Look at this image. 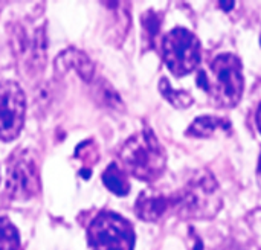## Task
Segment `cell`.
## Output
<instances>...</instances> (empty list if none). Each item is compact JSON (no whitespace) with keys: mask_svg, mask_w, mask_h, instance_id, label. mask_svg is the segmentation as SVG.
Masks as SVG:
<instances>
[{"mask_svg":"<svg viewBox=\"0 0 261 250\" xmlns=\"http://www.w3.org/2000/svg\"><path fill=\"white\" fill-rule=\"evenodd\" d=\"M196 82L217 107H236L245 90L240 58L231 52L217 55L206 69L199 70Z\"/></svg>","mask_w":261,"mask_h":250,"instance_id":"1","label":"cell"},{"mask_svg":"<svg viewBox=\"0 0 261 250\" xmlns=\"http://www.w3.org/2000/svg\"><path fill=\"white\" fill-rule=\"evenodd\" d=\"M122 170L142 182L158 180L167 165V154L156 134L145 128L130 136L119 150Z\"/></svg>","mask_w":261,"mask_h":250,"instance_id":"2","label":"cell"},{"mask_svg":"<svg viewBox=\"0 0 261 250\" xmlns=\"http://www.w3.org/2000/svg\"><path fill=\"white\" fill-rule=\"evenodd\" d=\"M222 192L210 171L196 173L188 183L174 194V212L188 220H211L222 208Z\"/></svg>","mask_w":261,"mask_h":250,"instance_id":"3","label":"cell"},{"mask_svg":"<svg viewBox=\"0 0 261 250\" xmlns=\"http://www.w3.org/2000/svg\"><path fill=\"white\" fill-rule=\"evenodd\" d=\"M87 243L90 250H133L136 235L128 220L102 211L87 226Z\"/></svg>","mask_w":261,"mask_h":250,"instance_id":"4","label":"cell"},{"mask_svg":"<svg viewBox=\"0 0 261 250\" xmlns=\"http://www.w3.org/2000/svg\"><path fill=\"white\" fill-rule=\"evenodd\" d=\"M162 58L174 76H185L200 64V41L191 31L185 27H174L162 40Z\"/></svg>","mask_w":261,"mask_h":250,"instance_id":"5","label":"cell"},{"mask_svg":"<svg viewBox=\"0 0 261 250\" xmlns=\"http://www.w3.org/2000/svg\"><path fill=\"white\" fill-rule=\"evenodd\" d=\"M6 192L12 200L26 202L40 192L38 163L31 150L20 148L8 160Z\"/></svg>","mask_w":261,"mask_h":250,"instance_id":"6","label":"cell"},{"mask_svg":"<svg viewBox=\"0 0 261 250\" xmlns=\"http://www.w3.org/2000/svg\"><path fill=\"white\" fill-rule=\"evenodd\" d=\"M26 96L15 81H0V141L15 139L24 124Z\"/></svg>","mask_w":261,"mask_h":250,"instance_id":"7","label":"cell"},{"mask_svg":"<svg viewBox=\"0 0 261 250\" xmlns=\"http://www.w3.org/2000/svg\"><path fill=\"white\" fill-rule=\"evenodd\" d=\"M171 211H174V194L165 196L161 192L144 191L142 194H139L135 205L136 215L148 223L159 221Z\"/></svg>","mask_w":261,"mask_h":250,"instance_id":"8","label":"cell"},{"mask_svg":"<svg viewBox=\"0 0 261 250\" xmlns=\"http://www.w3.org/2000/svg\"><path fill=\"white\" fill-rule=\"evenodd\" d=\"M20 53L24 58V64L28 70L38 72L44 67L46 61V31L43 26L37 27L32 35L20 31L18 34Z\"/></svg>","mask_w":261,"mask_h":250,"instance_id":"9","label":"cell"},{"mask_svg":"<svg viewBox=\"0 0 261 250\" xmlns=\"http://www.w3.org/2000/svg\"><path fill=\"white\" fill-rule=\"evenodd\" d=\"M55 66L58 70H63V72L69 69H75V72L87 82H90L95 75L93 63L84 52L78 49H67L63 53H60L55 61Z\"/></svg>","mask_w":261,"mask_h":250,"instance_id":"10","label":"cell"},{"mask_svg":"<svg viewBox=\"0 0 261 250\" xmlns=\"http://www.w3.org/2000/svg\"><path fill=\"white\" fill-rule=\"evenodd\" d=\"M228 130H231V122L226 118L200 116L190 125V128L187 130V136L208 139L217 134L219 131H228Z\"/></svg>","mask_w":261,"mask_h":250,"instance_id":"11","label":"cell"},{"mask_svg":"<svg viewBox=\"0 0 261 250\" xmlns=\"http://www.w3.org/2000/svg\"><path fill=\"white\" fill-rule=\"evenodd\" d=\"M102 183L115 196L124 197L130 192V183L125 171L118 163H110L102 173Z\"/></svg>","mask_w":261,"mask_h":250,"instance_id":"12","label":"cell"},{"mask_svg":"<svg viewBox=\"0 0 261 250\" xmlns=\"http://www.w3.org/2000/svg\"><path fill=\"white\" fill-rule=\"evenodd\" d=\"M93 92H95V99L101 105H104L110 110H124L121 96L106 79H99L96 82V86L93 87Z\"/></svg>","mask_w":261,"mask_h":250,"instance_id":"13","label":"cell"},{"mask_svg":"<svg viewBox=\"0 0 261 250\" xmlns=\"http://www.w3.org/2000/svg\"><path fill=\"white\" fill-rule=\"evenodd\" d=\"M161 26H162V15L158 14L156 11L150 9L142 15V37L148 49L154 47L158 35L161 32Z\"/></svg>","mask_w":261,"mask_h":250,"instance_id":"14","label":"cell"},{"mask_svg":"<svg viewBox=\"0 0 261 250\" xmlns=\"http://www.w3.org/2000/svg\"><path fill=\"white\" fill-rule=\"evenodd\" d=\"M159 92L162 96L176 108H187L193 104V96L187 90H176L171 87L170 81L167 78H162L159 82Z\"/></svg>","mask_w":261,"mask_h":250,"instance_id":"15","label":"cell"},{"mask_svg":"<svg viewBox=\"0 0 261 250\" xmlns=\"http://www.w3.org/2000/svg\"><path fill=\"white\" fill-rule=\"evenodd\" d=\"M0 250H20L18 231L5 217L0 218Z\"/></svg>","mask_w":261,"mask_h":250,"instance_id":"16","label":"cell"},{"mask_svg":"<svg viewBox=\"0 0 261 250\" xmlns=\"http://www.w3.org/2000/svg\"><path fill=\"white\" fill-rule=\"evenodd\" d=\"M219 6L223 8L225 11H229L236 6V2H219Z\"/></svg>","mask_w":261,"mask_h":250,"instance_id":"17","label":"cell"},{"mask_svg":"<svg viewBox=\"0 0 261 250\" xmlns=\"http://www.w3.org/2000/svg\"><path fill=\"white\" fill-rule=\"evenodd\" d=\"M257 125H258V130H260L261 133V104L260 107H258V110H257Z\"/></svg>","mask_w":261,"mask_h":250,"instance_id":"18","label":"cell"},{"mask_svg":"<svg viewBox=\"0 0 261 250\" xmlns=\"http://www.w3.org/2000/svg\"><path fill=\"white\" fill-rule=\"evenodd\" d=\"M258 179H260V183H261V154H260V162H258Z\"/></svg>","mask_w":261,"mask_h":250,"instance_id":"19","label":"cell"},{"mask_svg":"<svg viewBox=\"0 0 261 250\" xmlns=\"http://www.w3.org/2000/svg\"><path fill=\"white\" fill-rule=\"evenodd\" d=\"M260 43H261V37H260Z\"/></svg>","mask_w":261,"mask_h":250,"instance_id":"20","label":"cell"}]
</instances>
